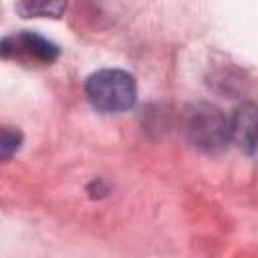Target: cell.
<instances>
[{
    "mask_svg": "<svg viewBox=\"0 0 258 258\" xmlns=\"http://www.w3.org/2000/svg\"><path fill=\"white\" fill-rule=\"evenodd\" d=\"M85 95L89 103L103 113L129 111L137 103V83L133 75L121 69H101L87 77Z\"/></svg>",
    "mask_w": 258,
    "mask_h": 258,
    "instance_id": "1",
    "label": "cell"
},
{
    "mask_svg": "<svg viewBox=\"0 0 258 258\" xmlns=\"http://www.w3.org/2000/svg\"><path fill=\"white\" fill-rule=\"evenodd\" d=\"M185 137L204 153H220L232 141L230 117L212 103H196L185 113Z\"/></svg>",
    "mask_w": 258,
    "mask_h": 258,
    "instance_id": "2",
    "label": "cell"
},
{
    "mask_svg": "<svg viewBox=\"0 0 258 258\" xmlns=\"http://www.w3.org/2000/svg\"><path fill=\"white\" fill-rule=\"evenodd\" d=\"M0 54H2V58H20V60L50 64L58 58L60 48L52 40L44 38L38 32L20 30V32H14V34H8L2 38Z\"/></svg>",
    "mask_w": 258,
    "mask_h": 258,
    "instance_id": "3",
    "label": "cell"
},
{
    "mask_svg": "<svg viewBox=\"0 0 258 258\" xmlns=\"http://www.w3.org/2000/svg\"><path fill=\"white\" fill-rule=\"evenodd\" d=\"M230 125L232 141H236L246 155H254L258 151V105L252 101L240 103L230 117Z\"/></svg>",
    "mask_w": 258,
    "mask_h": 258,
    "instance_id": "4",
    "label": "cell"
},
{
    "mask_svg": "<svg viewBox=\"0 0 258 258\" xmlns=\"http://www.w3.org/2000/svg\"><path fill=\"white\" fill-rule=\"evenodd\" d=\"M14 8L24 18H30V16H52V18H58L67 10V4L64 2H48V0H26V2H18Z\"/></svg>",
    "mask_w": 258,
    "mask_h": 258,
    "instance_id": "5",
    "label": "cell"
},
{
    "mask_svg": "<svg viewBox=\"0 0 258 258\" xmlns=\"http://www.w3.org/2000/svg\"><path fill=\"white\" fill-rule=\"evenodd\" d=\"M22 145V133L16 127L4 125L0 131V157L2 161H8Z\"/></svg>",
    "mask_w": 258,
    "mask_h": 258,
    "instance_id": "6",
    "label": "cell"
}]
</instances>
